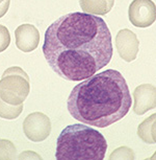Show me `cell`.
Masks as SVG:
<instances>
[{"label": "cell", "instance_id": "1", "mask_svg": "<svg viewBox=\"0 0 156 160\" xmlns=\"http://www.w3.org/2000/svg\"><path fill=\"white\" fill-rule=\"evenodd\" d=\"M112 34L96 15L69 13L48 26L43 53L48 65L67 81H83L104 68L112 58Z\"/></svg>", "mask_w": 156, "mask_h": 160}, {"label": "cell", "instance_id": "2", "mask_svg": "<svg viewBox=\"0 0 156 160\" xmlns=\"http://www.w3.org/2000/svg\"><path fill=\"white\" fill-rule=\"evenodd\" d=\"M132 105L122 73L107 69L93 74L73 88L67 99L69 113L78 122L106 128L127 115Z\"/></svg>", "mask_w": 156, "mask_h": 160}, {"label": "cell", "instance_id": "3", "mask_svg": "<svg viewBox=\"0 0 156 160\" xmlns=\"http://www.w3.org/2000/svg\"><path fill=\"white\" fill-rule=\"evenodd\" d=\"M107 142L98 130L85 123H74L62 130L56 141L57 160H102Z\"/></svg>", "mask_w": 156, "mask_h": 160}, {"label": "cell", "instance_id": "4", "mask_svg": "<svg viewBox=\"0 0 156 160\" xmlns=\"http://www.w3.org/2000/svg\"><path fill=\"white\" fill-rule=\"evenodd\" d=\"M30 91L28 74L21 67L13 66L3 72L0 80V98L7 104H23Z\"/></svg>", "mask_w": 156, "mask_h": 160}, {"label": "cell", "instance_id": "5", "mask_svg": "<svg viewBox=\"0 0 156 160\" xmlns=\"http://www.w3.org/2000/svg\"><path fill=\"white\" fill-rule=\"evenodd\" d=\"M23 132L29 140L40 142L50 135L51 122L46 114L34 112L23 120Z\"/></svg>", "mask_w": 156, "mask_h": 160}, {"label": "cell", "instance_id": "6", "mask_svg": "<svg viewBox=\"0 0 156 160\" xmlns=\"http://www.w3.org/2000/svg\"><path fill=\"white\" fill-rule=\"evenodd\" d=\"M128 17L136 28H149L156 20L155 3L152 0H133L129 5Z\"/></svg>", "mask_w": 156, "mask_h": 160}, {"label": "cell", "instance_id": "7", "mask_svg": "<svg viewBox=\"0 0 156 160\" xmlns=\"http://www.w3.org/2000/svg\"><path fill=\"white\" fill-rule=\"evenodd\" d=\"M116 47L118 53L126 62H132L139 52L140 41L136 35L128 28L121 29L116 37Z\"/></svg>", "mask_w": 156, "mask_h": 160}, {"label": "cell", "instance_id": "8", "mask_svg": "<svg viewBox=\"0 0 156 160\" xmlns=\"http://www.w3.org/2000/svg\"><path fill=\"white\" fill-rule=\"evenodd\" d=\"M133 112L143 115L156 107V89L151 84H142L133 91Z\"/></svg>", "mask_w": 156, "mask_h": 160}, {"label": "cell", "instance_id": "9", "mask_svg": "<svg viewBox=\"0 0 156 160\" xmlns=\"http://www.w3.org/2000/svg\"><path fill=\"white\" fill-rule=\"evenodd\" d=\"M16 46L23 52L34 51L40 43V32L32 24H21L15 31Z\"/></svg>", "mask_w": 156, "mask_h": 160}, {"label": "cell", "instance_id": "10", "mask_svg": "<svg viewBox=\"0 0 156 160\" xmlns=\"http://www.w3.org/2000/svg\"><path fill=\"white\" fill-rule=\"evenodd\" d=\"M79 4L83 13L104 16L112 11L115 0H79Z\"/></svg>", "mask_w": 156, "mask_h": 160}, {"label": "cell", "instance_id": "11", "mask_svg": "<svg viewBox=\"0 0 156 160\" xmlns=\"http://www.w3.org/2000/svg\"><path fill=\"white\" fill-rule=\"evenodd\" d=\"M155 122L156 114H152L148 118H146L142 123H140L137 128V135L146 143H155L156 134H155Z\"/></svg>", "mask_w": 156, "mask_h": 160}, {"label": "cell", "instance_id": "12", "mask_svg": "<svg viewBox=\"0 0 156 160\" xmlns=\"http://www.w3.org/2000/svg\"><path fill=\"white\" fill-rule=\"evenodd\" d=\"M23 105H11L0 98V117L4 119H15L22 113Z\"/></svg>", "mask_w": 156, "mask_h": 160}, {"label": "cell", "instance_id": "13", "mask_svg": "<svg viewBox=\"0 0 156 160\" xmlns=\"http://www.w3.org/2000/svg\"><path fill=\"white\" fill-rule=\"evenodd\" d=\"M17 155V149L15 144L8 139L0 138V160L15 159Z\"/></svg>", "mask_w": 156, "mask_h": 160}, {"label": "cell", "instance_id": "14", "mask_svg": "<svg viewBox=\"0 0 156 160\" xmlns=\"http://www.w3.org/2000/svg\"><path fill=\"white\" fill-rule=\"evenodd\" d=\"M109 159H134V153L128 147H120L112 153Z\"/></svg>", "mask_w": 156, "mask_h": 160}, {"label": "cell", "instance_id": "15", "mask_svg": "<svg viewBox=\"0 0 156 160\" xmlns=\"http://www.w3.org/2000/svg\"><path fill=\"white\" fill-rule=\"evenodd\" d=\"M11 44V35L7 28L0 24V52L4 51Z\"/></svg>", "mask_w": 156, "mask_h": 160}, {"label": "cell", "instance_id": "16", "mask_svg": "<svg viewBox=\"0 0 156 160\" xmlns=\"http://www.w3.org/2000/svg\"><path fill=\"white\" fill-rule=\"evenodd\" d=\"M10 4H11V0H4L3 2L0 3V18H2L7 13Z\"/></svg>", "mask_w": 156, "mask_h": 160}, {"label": "cell", "instance_id": "17", "mask_svg": "<svg viewBox=\"0 0 156 160\" xmlns=\"http://www.w3.org/2000/svg\"><path fill=\"white\" fill-rule=\"evenodd\" d=\"M4 1V0H0V3H1V2H3Z\"/></svg>", "mask_w": 156, "mask_h": 160}]
</instances>
